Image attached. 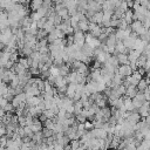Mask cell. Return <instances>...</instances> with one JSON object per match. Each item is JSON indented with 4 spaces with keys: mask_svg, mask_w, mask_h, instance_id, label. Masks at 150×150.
<instances>
[{
    "mask_svg": "<svg viewBox=\"0 0 150 150\" xmlns=\"http://www.w3.org/2000/svg\"><path fill=\"white\" fill-rule=\"evenodd\" d=\"M39 120H40V121H41V122H45V121H46V120H47V116H46V115H45V114H43V112H42V114H41V115H40V116H39Z\"/></svg>",
    "mask_w": 150,
    "mask_h": 150,
    "instance_id": "47",
    "label": "cell"
},
{
    "mask_svg": "<svg viewBox=\"0 0 150 150\" xmlns=\"http://www.w3.org/2000/svg\"><path fill=\"white\" fill-rule=\"evenodd\" d=\"M7 141H8V136H7V135L1 136V139H0V144H1V146H5V148H6V145H7Z\"/></svg>",
    "mask_w": 150,
    "mask_h": 150,
    "instance_id": "39",
    "label": "cell"
},
{
    "mask_svg": "<svg viewBox=\"0 0 150 150\" xmlns=\"http://www.w3.org/2000/svg\"><path fill=\"white\" fill-rule=\"evenodd\" d=\"M145 101H146L145 100V96H144V94L142 91H138V94L132 98V102H134V105H135L136 109H138Z\"/></svg>",
    "mask_w": 150,
    "mask_h": 150,
    "instance_id": "7",
    "label": "cell"
},
{
    "mask_svg": "<svg viewBox=\"0 0 150 150\" xmlns=\"http://www.w3.org/2000/svg\"><path fill=\"white\" fill-rule=\"evenodd\" d=\"M54 150H64V146L61 145V144H59V143H56L54 145Z\"/></svg>",
    "mask_w": 150,
    "mask_h": 150,
    "instance_id": "46",
    "label": "cell"
},
{
    "mask_svg": "<svg viewBox=\"0 0 150 150\" xmlns=\"http://www.w3.org/2000/svg\"><path fill=\"white\" fill-rule=\"evenodd\" d=\"M138 89H137V87H135V86H129V87H127V91H125V95L127 96H129L130 98H134L137 94H138Z\"/></svg>",
    "mask_w": 150,
    "mask_h": 150,
    "instance_id": "15",
    "label": "cell"
},
{
    "mask_svg": "<svg viewBox=\"0 0 150 150\" xmlns=\"http://www.w3.org/2000/svg\"><path fill=\"white\" fill-rule=\"evenodd\" d=\"M76 87H77V83H69L68 87H67V91H66V95L70 98L74 97V95L76 94Z\"/></svg>",
    "mask_w": 150,
    "mask_h": 150,
    "instance_id": "14",
    "label": "cell"
},
{
    "mask_svg": "<svg viewBox=\"0 0 150 150\" xmlns=\"http://www.w3.org/2000/svg\"><path fill=\"white\" fill-rule=\"evenodd\" d=\"M149 89H150V84H149Z\"/></svg>",
    "mask_w": 150,
    "mask_h": 150,
    "instance_id": "49",
    "label": "cell"
},
{
    "mask_svg": "<svg viewBox=\"0 0 150 150\" xmlns=\"http://www.w3.org/2000/svg\"><path fill=\"white\" fill-rule=\"evenodd\" d=\"M9 90V86H7L6 82H1V89H0V94L1 96H6V94Z\"/></svg>",
    "mask_w": 150,
    "mask_h": 150,
    "instance_id": "29",
    "label": "cell"
},
{
    "mask_svg": "<svg viewBox=\"0 0 150 150\" xmlns=\"http://www.w3.org/2000/svg\"><path fill=\"white\" fill-rule=\"evenodd\" d=\"M49 73H50V75H54V76H56V77L60 76V67L53 64V66L49 68Z\"/></svg>",
    "mask_w": 150,
    "mask_h": 150,
    "instance_id": "26",
    "label": "cell"
},
{
    "mask_svg": "<svg viewBox=\"0 0 150 150\" xmlns=\"http://www.w3.org/2000/svg\"><path fill=\"white\" fill-rule=\"evenodd\" d=\"M101 111H102L103 117H104V120H105V121H108V120H109V118L112 116V110H111L110 108H108V107L101 108Z\"/></svg>",
    "mask_w": 150,
    "mask_h": 150,
    "instance_id": "22",
    "label": "cell"
},
{
    "mask_svg": "<svg viewBox=\"0 0 150 150\" xmlns=\"http://www.w3.org/2000/svg\"><path fill=\"white\" fill-rule=\"evenodd\" d=\"M124 100V108H125V111H134L136 108L134 105V102H132V98H130L129 96L125 95V97H123Z\"/></svg>",
    "mask_w": 150,
    "mask_h": 150,
    "instance_id": "11",
    "label": "cell"
},
{
    "mask_svg": "<svg viewBox=\"0 0 150 150\" xmlns=\"http://www.w3.org/2000/svg\"><path fill=\"white\" fill-rule=\"evenodd\" d=\"M43 114L47 116V118H50V120H54V118H56L57 117V115L54 112V110H52V109H46V110H43Z\"/></svg>",
    "mask_w": 150,
    "mask_h": 150,
    "instance_id": "28",
    "label": "cell"
},
{
    "mask_svg": "<svg viewBox=\"0 0 150 150\" xmlns=\"http://www.w3.org/2000/svg\"><path fill=\"white\" fill-rule=\"evenodd\" d=\"M143 55H145V56H149L150 55V42L145 46V48H144V50H143V53H142Z\"/></svg>",
    "mask_w": 150,
    "mask_h": 150,
    "instance_id": "42",
    "label": "cell"
},
{
    "mask_svg": "<svg viewBox=\"0 0 150 150\" xmlns=\"http://www.w3.org/2000/svg\"><path fill=\"white\" fill-rule=\"evenodd\" d=\"M130 49H128L127 47H125V45L123 43V41H118L117 42V45H116V53L117 54H127L128 52H129Z\"/></svg>",
    "mask_w": 150,
    "mask_h": 150,
    "instance_id": "16",
    "label": "cell"
},
{
    "mask_svg": "<svg viewBox=\"0 0 150 150\" xmlns=\"http://www.w3.org/2000/svg\"><path fill=\"white\" fill-rule=\"evenodd\" d=\"M144 68H145V70H146L148 73L150 71V55H149V56H146V63H145Z\"/></svg>",
    "mask_w": 150,
    "mask_h": 150,
    "instance_id": "44",
    "label": "cell"
},
{
    "mask_svg": "<svg viewBox=\"0 0 150 150\" xmlns=\"http://www.w3.org/2000/svg\"><path fill=\"white\" fill-rule=\"evenodd\" d=\"M43 4V0H30V8L33 9V12L38 11Z\"/></svg>",
    "mask_w": 150,
    "mask_h": 150,
    "instance_id": "23",
    "label": "cell"
},
{
    "mask_svg": "<svg viewBox=\"0 0 150 150\" xmlns=\"http://www.w3.org/2000/svg\"><path fill=\"white\" fill-rule=\"evenodd\" d=\"M19 59H20V56H19V52H13V53H11V60L13 61V62H19Z\"/></svg>",
    "mask_w": 150,
    "mask_h": 150,
    "instance_id": "36",
    "label": "cell"
},
{
    "mask_svg": "<svg viewBox=\"0 0 150 150\" xmlns=\"http://www.w3.org/2000/svg\"><path fill=\"white\" fill-rule=\"evenodd\" d=\"M130 27H131L132 32H135V33L138 34V36H142V35L145 34V33L148 32V29H149V28H146V27L143 25V22L139 21V20H134V22L130 25Z\"/></svg>",
    "mask_w": 150,
    "mask_h": 150,
    "instance_id": "1",
    "label": "cell"
},
{
    "mask_svg": "<svg viewBox=\"0 0 150 150\" xmlns=\"http://www.w3.org/2000/svg\"><path fill=\"white\" fill-rule=\"evenodd\" d=\"M60 67V75L61 76H68L69 75V71H70V64L69 63H63Z\"/></svg>",
    "mask_w": 150,
    "mask_h": 150,
    "instance_id": "17",
    "label": "cell"
},
{
    "mask_svg": "<svg viewBox=\"0 0 150 150\" xmlns=\"http://www.w3.org/2000/svg\"><path fill=\"white\" fill-rule=\"evenodd\" d=\"M127 121H128L131 125H136V124L141 121V115H139V112H138V111H131L130 115L128 116Z\"/></svg>",
    "mask_w": 150,
    "mask_h": 150,
    "instance_id": "8",
    "label": "cell"
},
{
    "mask_svg": "<svg viewBox=\"0 0 150 150\" xmlns=\"http://www.w3.org/2000/svg\"><path fill=\"white\" fill-rule=\"evenodd\" d=\"M86 43H87V45H89V46H90L91 48H94V49H96V48L101 47V45H102L101 40H100L98 38L93 36L90 33L86 34Z\"/></svg>",
    "mask_w": 150,
    "mask_h": 150,
    "instance_id": "3",
    "label": "cell"
},
{
    "mask_svg": "<svg viewBox=\"0 0 150 150\" xmlns=\"http://www.w3.org/2000/svg\"><path fill=\"white\" fill-rule=\"evenodd\" d=\"M87 150H90V149H87Z\"/></svg>",
    "mask_w": 150,
    "mask_h": 150,
    "instance_id": "50",
    "label": "cell"
},
{
    "mask_svg": "<svg viewBox=\"0 0 150 150\" xmlns=\"http://www.w3.org/2000/svg\"><path fill=\"white\" fill-rule=\"evenodd\" d=\"M145 63H146V56L142 54V55L139 56V59L137 60V66H138V68H141V67H144Z\"/></svg>",
    "mask_w": 150,
    "mask_h": 150,
    "instance_id": "30",
    "label": "cell"
},
{
    "mask_svg": "<svg viewBox=\"0 0 150 150\" xmlns=\"http://www.w3.org/2000/svg\"><path fill=\"white\" fill-rule=\"evenodd\" d=\"M117 56V59H118V62H120V64H129L130 63V61H129V55L128 54H117L116 55Z\"/></svg>",
    "mask_w": 150,
    "mask_h": 150,
    "instance_id": "20",
    "label": "cell"
},
{
    "mask_svg": "<svg viewBox=\"0 0 150 150\" xmlns=\"http://www.w3.org/2000/svg\"><path fill=\"white\" fill-rule=\"evenodd\" d=\"M11 102H12V104H13V107H14L15 109H18V108H19V105H20V103H21L20 98H19V97H18L16 95H15V96L13 97V100H12Z\"/></svg>",
    "mask_w": 150,
    "mask_h": 150,
    "instance_id": "35",
    "label": "cell"
},
{
    "mask_svg": "<svg viewBox=\"0 0 150 150\" xmlns=\"http://www.w3.org/2000/svg\"><path fill=\"white\" fill-rule=\"evenodd\" d=\"M70 145H71V149L73 150H77L81 146L80 139H73V141H70Z\"/></svg>",
    "mask_w": 150,
    "mask_h": 150,
    "instance_id": "32",
    "label": "cell"
},
{
    "mask_svg": "<svg viewBox=\"0 0 150 150\" xmlns=\"http://www.w3.org/2000/svg\"><path fill=\"white\" fill-rule=\"evenodd\" d=\"M46 22H47V18H42V19L38 20V21H36V23H38V28H39V29H43Z\"/></svg>",
    "mask_w": 150,
    "mask_h": 150,
    "instance_id": "34",
    "label": "cell"
},
{
    "mask_svg": "<svg viewBox=\"0 0 150 150\" xmlns=\"http://www.w3.org/2000/svg\"><path fill=\"white\" fill-rule=\"evenodd\" d=\"M124 19H125V21H127L129 25H131V23L134 22V11H132L131 8H129V9L125 11V13H124Z\"/></svg>",
    "mask_w": 150,
    "mask_h": 150,
    "instance_id": "18",
    "label": "cell"
},
{
    "mask_svg": "<svg viewBox=\"0 0 150 150\" xmlns=\"http://www.w3.org/2000/svg\"><path fill=\"white\" fill-rule=\"evenodd\" d=\"M128 55H129V61L130 62H137V60L139 59V56L142 55V53L138 52V50H136V49H130Z\"/></svg>",
    "mask_w": 150,
    "mask_h": 150,
    "instance_id": "12",
    "label": "cell"
},
{
    "mask_svg": "<svg viewBox=\"0 0 150 150\" xmlns=\"http://www.w3.org/2000/svg\"><path fill=\"white\" fill-rule=\"evenodd\" d=\"M149 88V82H148V80H144V79H142L139 82H138V84H137V89L139 90V91H144L145 89H148Z\"/></svg>",
    "mask_w": 150,
    "mask_h": 150,
    "instance_id": "21",
    "label": "cell"
},
{
    "mask_svg": "<svg viewBox=\"0 0 150 150\" xmlns=\"http://www.w3.org/2000/svg\"><path fill=\"white\" fill-rule=\"evenodd\" d=\"M73 35H74V43L76 46H79L80 48H82L86 45V34H84V32L79 29V30H75Z\"/></svg>",
    "mask_w": 150,
    "mask_h": 150,
    "instance_id": "2",
    "label": "cell"
},
{
    "mask_svg": "<svg viewBox=\"0 0 150 150\" xmlns=\"http://www.w3.org/2000/svg\"><path fill=\"white\" fill-rule=\"evenodd\" d=\"M93 136L95 138H98V139H105L108 137V132L103 129V128H94L93 130H90Z\"/></svg>",
    "mask_w": 150,
    "mask_h": 150,
    "instance_id": "6",
    "label": "cell"
},
{
    "mask_svg": "<svg viewBox=\"0 0 150 150\" xmlns=\"http://www.w3.org/2000/svg\"><path fill=\"white\" fill-rule=\"evenodd\" d=\"M129 26H130V25L125 21L124 18H121V19L118 20V26H117V28H120V29H127Z\"/></svg>",
    "mask_w": 150,
    "mask_h": 150,
    "instance_id": "27",
    "label": "cell"
},
{
    "mask_svg": "<svg viewBox=\"0 0 150 150\" xmlns=\"http://www.w3.org/2000/svg\"><path fill=\"white\" fill-rule=\"evenodd\" d=\"M149 150H150V149H149Z\"/></svg>",
    "mask_w": 150,
    "mask_h": 150,
    "instance_id": "51",
    "label": "cell"
},
{
    "mask_svg": "<svg viewBox=\"0 0 150 150\" xmlns=\"http://www.w3.org/2000/svg\"><path fill=\"white\" fill-rule=\"evenodd\" d=\"M42 134H43V137H45V138H48V137L54 136V130H52V129H47V128H43Z\"/></svg>",
    "mask_w": 150,
    "mask_h": 150,
    "instance_id": "31",
    "label": "cell"
},
{
    "mask_svg": "<svg viewBox=\"0 0 150 150\" xmlns=\"http://www.w3.org/2000/svg\"><path fill=\"white\" fill-rule=\"evenodd\" d=\"M117 71L125 79V77H128V76H130V75H132V73H134V70H132V68L130 67V64H120V67L117 68Z\"/></svg>",
    "mask_w": 150,
    "mask_h": 150,
    "instance_id": "4",
    "label": "cell"
},
{
    "mask_svg": "<svg viewBox=\"0 0 150 150\" xmlns=\"http://www.w3.org/2000/svg\"><path fill=\"white\" fill-rule=\"evenodd\" d=\"M0 135H1V136L7 135V128H6V125L2 124V123H1V128H0Z\"/></svg>",
    "mask_w": 150,
    "mask_h": 150,
    "instance_id": "43",
    "label": "cell"
},
{
    "mask_svg": "<svg viewBox=\"0 0 150 150\" xmlns=\"http://www.w3.org/2000/svg\"><path fill=\"white\" fill-rule=\"evenodd\" d=\"M75 118H76V121L77 122H80V123H84L88 118H87V116L86 115H83L82 112L81 114H79V115H75Z\"/></svg>",
    "mask_w": 150,
    "mask_h": 150,
    "instance_id": "33",
    "label": "cell"
},
{
    "mask_svg": "<svg viewBox=\"0 0 150 150\" xmlns=\"http://www.w3.org/2000/svg\"><path fill=\"white\" fill-rule=\"evenodd\" d=\"M132 1H138V0H132Z\"/></svg>",
    "mask_w": 150,
    "mask_h": 150,
    "instance_id": "48",
    "label": "cell"
},
{
    "mask_svg": "<svg viewBox=\"0 0 150 150\" xmlns=\"http://www.w3.org/2000/svg\"><path fill=\"white\" fill-rule=\"evenodd\" d=\"M8 103H9V101H8L6 97L1 96V100H0V105H1V108H5V107H6Z\"/></svg>",
    "mask_w": 150,
    "mask_h": 150,
    "instance_id": "40",
    "label": "cell"
},
{
    "mask_svg": "<svg viewBox=\"0 0 150 150\" xmlns=\"http://www.w3.org/2000/svg\"><path fill=\"white\" fill-rule=\"evenodd\" d=\"M87 9H91L94 12H100L102 11V5L98 4L96 0H88V7Z\"/></svg>",
    "mask_w": 150,
    "mask_h": 150,
    "instance_id": "9",
    "label": "cell"
},
{
    "mask_svg": "<svg viewBox=\"0 0 150 150\" xmlns=\"http://www.w3.org/2000/svg\"><path fill=\"white\" fill-rule=\"evenodd\" d=\"M29 71H30L32 75H40V74H41L40 69H39V68H35V67H30V68H29Z\"/></svg>",
    "mask_w": 150,
    "mask_h": 150,
    "instance_id": "38",
    "label": "cell"
},
{
    "mask_svg": "<svg viewBox=\"0 0 150 150\" xmlns=\"http://www.w3.org/2000/svg\"><path fill=\"white\" fill-rule=\"evenodd\" d=\"M89 23H90V21L88 20V19H86V20H81L80 22H79V29L80 30H82V32H88L89 30Z\"/></svg>",
    "mask_w": 150,
    "mask_h": 150,
    "instance_id": "19",
    "label": "cell"
},
{
    "mask_svg": "<svg viewBox=\"0 0 150 150\" xmlns=\"http://www.w3.org/2000/svg\"><path fill=\"white\" fill-rule=\"evenodd\" d=\"M137 111L139 112L141 117H143V118L148 117L149 114H150V101H145V102L137 109Z\"/></svg>",
    "mask_w": 150,
    "mask_h": 150,
    "instance_id": "5",
    "label": "cell"
},
{
    "mask_svg": "<svg viewBox=\"0 0 150 150\" xmlns=\"http://www.w3.org/2000/svg\"><path fill=\"white\" fill-rule=\"evenodd\" d=\"M2 109H4V110H5L6 112H12V111H13V110H14L15 108L13 107V104H12V102H9V103H8V104H7V105H6L5 108H2Z\"/></svg>",
    "mask_w": 150,
    "mask_h": 150,
    "instance_id": "37",
    "label": "cell"
},
{
    "mask_svg": "<svg viewBox=\"0 0 150 150\" xmlns=\"http://www.w3.org/2000/svg\"><path fill=\"white\" fill-rule=\"evenodd\" d=\"M55 121L54 120H50V118H47L45 122H43V128H47V129H52V130H54V128H55Z\"/></svg>",
    "mask_w": 150,
    "mask_h": 150,
    "instance_id": "25",
    "label": "cell"
},
{
    "mask_svg": "<svg viewBox=\"0 0 150 150\" xmlns=\"http://www.w3.org/2000/svg\"><path fill=\"white\" fill-rule=\"evenodd\" d=\"M63 86H68V80H67V76H57L56 80H55V83H54V87L57 89V88H61Z\"/></svg>",
    "mask_w": 150,
    "mask_h": 150,
    "instance_id": "10",
    "label": "cell"
},
{
    "mask_svg": "<svg viewBox=\"0 0 150 150\" xmlns=\"http://www.w3.org/2000/svg\"><path fill=\"white\" fill-rule=\"evenodd\" d=\"M143 94H144V96H145V100H146V101H150V89H149V88L145 89V90L143 91Z\"/></svg>",
    "mask_w": 150,
    "mask_h": 150,
    "instance_id": "45",
    "label": "cell"
},
{
    "mask_svg": "<svg viewBox=\"0 0 150 150\" xmlns=\"http://www.w3.org/2000/svg\"><path fill=\"white\" fill-rule=\"evenodd\" d=\"M132 76H134V77H136L138 81H141V80L143 79V75H142V74H141L138 70H135V71L132 73Z\"/></svg>",
    "mask_w": 150,
    "mask_h": 150,
    "instance_id": "41",
    "label": "cell"
},
{
    "mask_svg": "<svg viewBox=\"0 0 150 150\" xmlns=\"http://www.w3.org/2000/svg\"><path fill=\"white\" fill-rule=\"evenodd\" d=\"M90 22H95V23H98V25H102V21H103V11H100V12H96L94 14L93 18H90L89 20Z\"/></svg>",
    "mask_w": 150,
    "mask_h": 150,
    "instance_id": "13",
    "label": "cell"
},
{
    "mask_svg": "<svg viewBox=\"0 0 150 150\" xmlns=\"http://www.w3.org/2000/svg\"><path fill=\"white\" fill-rule=\"evenodd\" d=\"M95 103L97 104V107H98V108H104V107H105V104H107V100H105V96L101 94V96H100V97L96 100V102H95Z\"/></svg>",
    "mask_w": 150,
    "mask_h": 150,
    "instance_id": "24",
    "label": "cell"
}]
</instances>
